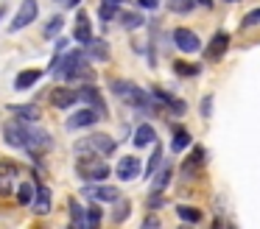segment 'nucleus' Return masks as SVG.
I'll return each mask as SVG.
<instances>
[{
    "instance_id": "obj_1",
    "label": "nucleus",
    "mask_w": 260,
    "mask_h": 229,
    "mask_svg": "<svg viewBox=\"0 0 260 229\" xmlns=\"http://www.w3.org/2000/svg\"><path fill=\"white\" fill-rule=\"evenodd\" d=\"M48 73H53L62 81H87L90 84L95 78V73L87 64V53L84 50H68V53H56L53 56V64L48 67Z\"/></svg>"
},
{
    "instance_id": "obj_2",
    "label": "nucleus",
    "mask_w": 260,
    "mask_h": 229,
    "mask_svg": "<svg viewBox=\"0 0 260 229\" xmlns=\"http://www.w3.org/2000/svg\"><path fill=\"white\" fill-rule=\"evenodd\" d=\"M112 92L118 95L126 106H132V109H137V112H151L154 115V112L162 109V106L154 101L151 92H146L143 87H137V84H132V81H112Z\"/></svg>"
},
{
    "instance_id": "obj_3",
    "label": "nucleus",
    "mask_w": 260,
    "mask_h": 229,
    "mask_svg": "<svg viewBox=\"0 0 260 229\" xmlns=\"http://www.w3.org/2000/svg\"><path fill=\"white\" fill-rule=\"evenodd\" d=\"M73 151H76V156H109L118 151V143L109 134L95 132V134H87V137L76 140Z\"/></svg>"
},
{
    "instance_id": "obj_4",
    "label": "nucleus",
    "mask_w": 260,
    "mask_h": 229,
    "mask_svg": "<svg viewBox=\"0 0 260 229\" xmlns=\"http://www.w3.org/2000/svg\"><path fill=\"white\" fill-rule=\"evenodd\" d=\"M76 173H79L81 182H104L109 176V165L101 162V156H79L76 162Z\"/></svg>"
},
{
    "instance_id": "obj_5",
    "label": "nucleus",
    "mask_w": 260,
    "mask_h": 229,
    "mask_svg": "<svg viewBox=\"0 0 260 229\" xmlns=\"http://www.w3.org/2000/svg\"><path fill=\"white\" fill-rule=\"evenodd\" d=\"M101 117H104V112L92 109V106H84V109H76L73 115L68 117V123H64V126H68L70 132H76V128H90V126H95Z\"/></svg>"
},
{
    "instance_id": "obj_6",
    "label": "nucleus",
    "mask_w": 260,
    "mask_h": 229,
    "mask_svg": "<svg viewBox=\"0 0 260 229\" xmlns=\"http://www.w3.org/2000/svg\"><path fill=\"white\" fill-rule=\"evenodd\" d=\"M171 37H174V45L182 50V53H199V50H202V39H199V34L190 31V28H185V25L174 28Z\"/></svg>"
},
{
    "instance_id": "obj_7",
    "label": "nucleus",
    "mask_w": 260,
    "mask_h": 229,
    "mask_svg": "<svg viewBox=\"0 0 260 229\" xmlns=\"http://www.w3.org/2000/svg\"><path fill=\"white\" fill-rule=\"evenodd\" d=\"M48 101H51L53 109H73L76 104H81L76 87H53L51 95H48Z\"/></svg>"
},
{
    "instance_id": "obj_8",
    "label": "nucleus",
    "mask_w": 260,
    "mask_h": 229,
    "mask_svg": "<svg viewBox=\"0 0 260 229\" xmlns=\"http://www.w3.org/2000/svg\"><path fill=\"white\" fill-rule=\"evenodd\" d=\"M3 140H6L12 148H25V140H28V123L25 120H9L3 126Z\"/></svg>"
},
{
    "instance_id": "obj_9",
    "label": "nucleus",
    "mask_w": 260,
    "mask_h": 229,
    "mask_svg": "<svg viewBox=\"0 0 260 229\" xmlns=\"http://www.w3.org/2000/svg\"><path fill=\"white\" fill-rule=\"evenodd\" d=\"M37 14H40V6H37V0H23L17 9V14H14L12 25H9V31H20V28L31 25V22L37 20Z\"/></svg>"
},
{
    "instance_id": "obj_10",
    "label": "nucleus",
    "mask_w": 260,
    "mask_h": 229,
    "mask_svg": "<svg viewBox=\"0 0 260 229\" xmlns=\"http://www.w3.org/2000/svg\"><path fill=\"white\" fill-rule=\"evenodd\" d=\"M81 193L87 195V199H92V201H107V204H115V201L120 199V190L118 187H112V184H84V190Z\"/></svg>"
},
{
    "instance_id": "obj_11",
    "label": "nucleus",
    "mask_w": 260,
    "mask_h": 229,
    "mask_svg": "<svg viewBox=\"0 0 260 229\" xmlns=\"http://www.w3.org/2000/svg\"><path fill=\"white\" fill-rule=\"evenodd\" d=\"M140 173H143V165H140V159L132 156V154L120 156V162L115 165V176H118L120 182H132V179H137Z\"/></svg>"
},
{
    "instance_id": "obj_12",
    "label": "nucleus",
    "mask_w": 260,
    "mask_h": 229,
    "mask_svg": "<svg viewBox=\"0 0 260 229\" xmlns=\"http://www.w3.org/2000/svg\"><path fill=\"white\" fill-rule=\"evenodd\" d=\"M17 176H20V165H17V162H12V159L0 162V193H3V195L12 193Z\"/></svg>"
},
{
    "instance_id": "obj_13",
    "label": "nucleus",
    "mask_w": 260,
    "mask_h": 229,
    "mask_svg": "<svg viewBox=\"0 0 260 229\" xmlns=\"http://www.w3.org/2000/svg\"><path fill=\"white\" fill-rule=\"evenodd\" d=\"M151 95H154V101H157L159 106H168L171 115H185V101H182V98H176V95L165 92L162 87H154Z\"/></svg>"
},
{
    "instance_id": "obj_14",
    "label": "nucleus",
    "mask_w": 260,
    "mask_h": 229,
    "mask_svg": "<svg viewBox=\"0 0 260 229\" xmlns=\"http://www.w3.org/2000/svg\"><path fill=\"white\" fill-rule=\"evenodd\" d=\"M226 50H230V34H226V31H215L204 53H207V59H213V61H215V59H221V56H224Z\"/></svg>"
},
{
    "instance_id": "obj_15",
    "label": "nucleus",
    "mask_w": 260,
    "mask_h": 229,
    "mask_svg": "<svg viewBox=\"0 0 260 229\" xmlns=\"http://www.w3.org/2000/svg\"><path fill=\"white\" fill-rule=\"evenodd\" d=\"M73 39L79 45H90L92 42V25H90V17L84 14V11H79V17H76V28H73Z\"/></svg>"
},
{
    "instance_id": "obj_16",
    "label": "nucleus",
    "mask_w": 260,
    "mask_h": 229,
    "mask_svg": "<svg viewBox=\"0 0 260 229\" xmlns=\"http://www.w3.org/2000/svg\"><path fill=\"white\" fill-rule=\"evenodd\" d=\"M204 159H207V151L202 148V145H193V151H190V156H187L185 162H182V173H185L187 179L193 176V173L199 171V168L204 165Z\"/></svg>"
},
{
    "instance_id": "obj_17",
    "label": "nucleus",
    "mask_w": 260,
    "mask_h": 229,
    "mask_svg": "<svg viewBox=\"0 0 260 229\" xmlns=\"http://www.w3.org/2000/svg\"><path fill=\"white\" fill-rule=\"evenodd\" d=\"M132 143H135V148H146V145H154V143H157V132H154L151 123H140V126L135 128V137H132Z\"/></svg>"
},
{
    "instance_id": "obj_18",
    "label": "nucleus",
    "mask_w": 260,
    "mask_h": 229,
    "mask_svg": "<svg viewBox=\"0 0 260 229\" xmlns=\"http://www.w3.org/2000/svg\"><path fill=\"white\" fill-rule=\"evenodd\" d=\"M79 101L87 106H92V109H98V112H104V98H101V92H98V87H92V84L79 87Z\"/></svg>"
},
{
    "instance_id": "obj_19",
    "label": "nucleus",
    "mask_w": 260,
    "mask_h": 229,
    "mask_svg": "<svg viewBox=\"0 0 260 229\" xmlns=\"http://www.w3.org/2000/svg\"><path fill=\"white\" fill-rule=\"evenodd\" d=\"M42 76H45L42 70H23V73H17V78H14V89H17V92H25V89H31Z\"/></svg>"
},
{
    "instance_id": "obj_20",
    "label": "nucleus",
    "mask_w": 260,
    "mask_h": 229,
    "mask_svg": "<svg viewBox=\"0 0 260 229\" xmlns=\"http://www.w3.org/2000/svg\"><path fill=\"white\" fill-rule=\"evenodd\" d=\"M34 212L37 215H48V212H51V190L45 187V184H40V187H37V199H34Z\"/></svg>"
},
{
    "instance_id": "obj_21",
    "label": "nucleus",
    "mask_w": 260,
    "mask_h": 229,
    "mask_svg": "<svg viewBox=\"0 0 260 229\" xmlns=\"http://www.w3.org/2000/svg\"><path fill=\"white\" fill-rule=\"evenodd\" d=\"M190 145H193L190 132H187V128H176V132H174V140H171V151H174V154H182V151L190 148Z\"/></svg>"
},
{
    "instance_id": "obj_22",
    "label": "nucleus",
    "mask_w": 260,
    "mask_h": 229,
    "mask_svg": "<svg viewBox=\"0 0 260 229\" xmlns=\"http://www.w3.org/2000/svg\"><path fill=\"white\" fill-rule=\"evenodd\" d=\"M34 199H37V190H34V184H31L28 179H23V182L17 184V204H23V207H31V204H34Z\"/></svg>"
},
{
    "instance_id": "obj_23",
    "label": "nucleus",
    "mask_w": 260,
    "mask_h": 229,
    "mask_svg": "<svg viewBox=\"0 0 260 229\" xmlns=\"http://www.w3.org/2000/svg\"><path fill=\"white\" fill-rule=\"evenodd\" d=\"M70 226L73 229H87V210H81L79 201H70Z\"/></svg>"
},
{
    "instance_id": "obj_24",
    "label": "nucleus",
    "mask_w": 260,
    "mask_h": 229,
    "mask_svg": "<svg viewBox=\"0 0 260 229\" xmlns=\"http://www.w3.org/2000/svg\"><path fill=\"white\" fill-rule=\"evenodd\" d=\"M120 25L126 28V31H137V28L146 25V20H143V14H137V11H120Z\"/></svg>"
},
{
    "instance_id": "obj_25",
    "label": "nucleus",
    "mask_w": 260,
    "mask_h": 229,
    "mask_svg": "<svg viewBox=\"0 0 260 229\" xmlns=\"http://www.w3.org/2000/svg\"><path fill=\"white\" fill-rule=\"evenodd\" d=\"M87 53H90V59H95V61H107L109 59L107 42H104V39H95V37H92V42L87 45Z\"/></svg>"
},
{
    "instance_id": "obj_26",
    "label": "nucleus",
    "mask_w": 260,
    "mask_h": 229,
    "mask_svg": "<svg viewBox=\"0 0 260 229\" xmlns=\"http://www.w3.org/2000/svg\"><path fill=\"white\" fill-rule=\"evenodd\" d=\"M176 215H179V218H182V221H185V223H190V226H193V223H199V221H202V218H204V212L199 210V207H187V204H179V207H176Z\"/></svg>"
},
{
    "instance_id": "obj_27",
    "label": "nucleus",
    "mask_w": 260,
    "mask_h": 229,
    "mask_svg": "<svg viewBox=\"0 0 260 229\" xmlns=\"http://www.w3.org/2000/svg\"><path fill=\"white\" fill-rule=\"evenodd\" d=\"M159 165H162V145L154 143V151H151V156H148V165H146V176H154Z\"/></svg>"
},
{
    "instance_id": "obj_28",
    "label": "nucleus",
    "mask_w": 260,
    "mask_h": 229,
    "mask_svg": "<svg viewBox=\"0 0 260 229\" xmlns=\"http://www.w3.org/2000/svg\"><path fill=\"white\" fill-rule=\"evenodd\" d=\"M171 176H174V168L162 165V168H159V173H157V179H154V190H157V193H162V190L171 184Z\"/></svg>"
},
{
    "instance_id": "obj_29",
    "label": "nucleus",
    "mask_w": 260,
    "mask_h": 229,
    "mask_svg": "<svg viewBox=\"0 0 260 229\" xmlns=\"http://www.w3.org/2000/svg\"><path fill=\"white\" fill-rule=\"evenodd\" d=\"M9 109L14 112V115H20V120H31V123H37L40 120V109L37 106H9Z\"/></svg>"
},
{
    "instance_id": "obj_30",
    "label": "nucleus",
    "mask_w": 260,
    "mask_h": 229,
    "mask_svg": "<svg viewBox=\"0 0 260 229\" xmlns=\"http://www.w3.org/2000/svg\"><path fill=\"white\" fill-rule=\"evenodd\" d=\"M101 221H104L101 207L90 204V207H87V229H101Z\"/></svg>"
},
{
    "instance_id": "obj_31",
    "label": "nucleus",
    "mask_w": 260,
    "mask_h": 229,
    "mask_svg": "<svg viewBox=\"0 0 260 229\" xmlns=\"http://www.w3.org/2000/svg\"><path fill=\"white\" fill-rule=\"evenodd\" d=\"M193 6H196V0H168V11H174V14H190Z\"/></svg>"
},
{
    "instance_id": "obj_32",
    "label": "nucleus",
    "mask_w": 260,
    "mask_h": 229,
    "mask_svg": "<svg viewBox=\"0 0 260 229\" xmlns=\"http://www.w3.org/2000/svg\"><path fill=\"white\" fill-rule=\"evenodd\" d=\"M129 210H132V204H129V201H126V199H118V201H115V210H112V221H115V223L126 221Z\"/></svg>"
},
{
    "instance_id": "obj_33",
    "label": "nucleus",
    "mask_w": 260,
    "mask_h": 229,
    "mask_svg": "<svg viewBox=\"0 0 260 229\" xmlns=\"http://www.w3.org/2000/svg\"><path fill=\"white\" fill-rule=\"evenodd\" d=\"M62 25H64V20L59 14L51 17V20H48V25H45V31H42V34H45V39H53L59 31H62Z\"/></svg>"
},
{
    "instance_id": "obj_34",
    "label": "nucleus",
    "mask_w": 260,
    "mask_h": 229,
    "mask_svg": "<svg viewBox=\"0 0 260 229\" xmlns=\"http://www.w3.org/2000/svg\"><path fill=\"white\" fill-rule=\"evenodd\" d=\"M174 70H176V76H199V73H202V67L199 64H187V61H176L174 64Z\"/></svg>"
},
{
    "instance_id": "obj_35",
    "label": "nucleus",
    "mask_w": 260,
    "mask_h": 229,
    "mask_svg": "<svg viewBox=\"0 0 260 229\" xmlns=\"http://www.w3.org/2000/svg\"><path fill=\"white\" fill-rule=\"evenodd\" d=\"M118 9H120V6H109V3H101V6H98V17H101L104 22H112L115 17L120 14Z\"/></svg>"
},
{
    "instance_id": "obj_36",
    "label": "nucleus",
    "mask_w": 260,
    "mask_h": 229,
    "mask_svg": "<svg viewBox=\"0 0 260 229\" xmlns=\"http://www.w3.org/2000/svg\"><path fill=\"white\" fill-rule=\"evenodd\" d=\"M257 22H260V6L252 9L246 17H243V28H252V25H257Z\"/></svg>"
},
{
    "instance_id": "obj_37",
    "label": "nucleus",
    "mask_w": 260,
    "mask_h": 229,
    "mask_svg": "<svg viewBox=\"0 0 260 229\" xmlns=\"http://www.w3.org/2000/svg\"><path fill=\"white\" fill-rule=\"evenodd\" d=\"M159 3H162V0H137V6H140V9H146V11L159 9Z\"/></svg>"
},
{
    "instance_id": "obj_38",
    "label": "nucleus",
    "mask_w": 260,
    "mask_h": 229,
    "mask_svg": "<svg viewBox=\"0 0 260 229\" xmlns=\"http://www.w3.org/2000/svg\"><path fill=\"white\" fill-rule=\"evenodd\" d=\"M210 106H213V95H204L202 98V117H210Z\"/></svg>"
},
{
    "instance_id": "obj_39",
    "label": "nucleus",
    "mask_w": 260,
    "mask_h": 229,
    "mask_svg": "<svg viewBox=\"0 0 260 229\" xmlns=\"http://www.w3.org/2000/svg\"><path fill=\"white\" fill-rule=\"evenodd\" d=\"M165 201H162V193H157V190H154L151 193V199H148V207H154V210H157V207H162Z\"/></svg>"
},
{
    "instance_id": "obj_40",
    "label": "nucleus",
    "mask_w": 260,
    "mask_h": 229,
    "mask_svg": "<svg viewBox=\"0 0 260 229\" xmlns=\"http://www.w3.org/2000/svg\"><path fill=\"white\" fill-rule=\"evenodd\" d=\"M143 229H162V226H159V221H157V218H148V221L143 223Z\"/></svg>"
},
{
    "instance_id": "obj_41",
    "label": "nucleus",
    "mask_w": 260,
    "mask_h": 229,
    "mask_svg": "<svg viewBox=\"0 0 260 229\" xmlns=\"http://www.w3.org/2000/svg\"><path fill=\"white\" fill-rule=\"evenodd\" d=\"M64 48H68V39H56V53H64Z\"/></svg>"
},
{
    "instance_id": "obj_42",
    "label": "nucleus",
    "mask_w": 260,
    "mask_h": 229,
    "mask_svg": "<svg viewBox=\"0 0 260 229\" xmlns=\"http://www.w3.org/2000/svg\"><path fill=\"white\" fill-rule=\"evenodd\" d=\"M199 6H204V9H213V0H196Z\"/></svg>"
},
{
    "instance_id": "obj_43",
    "label": "nucleus",
    "mask_w": 260,
    "mask_h": 229,
    "mask_svg": "<svg viewBox=\"0 0 260 229\" xmlns=\"http://www.w3.org/2000/svg\"><path fill=\"white\" fill-rule=\"evenodd\" d=\"M101 3H109V6H120V3H126V0H101Z\"/></svg>"
},
{
    "instance_id": "obj_44",
    "label": "nucleus",
    "mask_w": 260,
    "mask_h": 229,
    "mask_svg": "<svg viewBox=\"0 0 260 229\" xmlns=\"http://www.w3.org/2000/svg\"><path fill=\"white\" fill-rule=\"evenodd\" d=\"M64 3H68V9H76V6L81 3V0H64Z\"/></svg>"
},
{
    "instance_id": "obj_45",
    "label": "nucleus",
    "mask_w": 260,
    "mask_h": 229,
    "mask_svg": "<svg viewBox=\"0 0 260 229\" xmlns=\"http://www.w3.org/2000/svg\"><path fill=\"white\" fill-rule=\"evenodd\" d=\"M213 229H221V221H213Z\"/></svg>"
},
{
    "instance_id": "obj_46",
    "label": "nucleus",
    "mask_w": 260,
    "mask_h": 229,
    "mask_svg": "<svg viewBox=\"0 0 260 229\" xmlns=\"http://www.w3.org/2000/svg\"><path fill=\"white\" fill-rule=\"evenodd\" d=\"M226 3H241V0H226Z\"/></svg>"
},
{
    "instance_id": "obj_47",
    "label": "nucleus",
    "mask_w": 260,
    "mask_h": 229,
    "mask_svg": "<svg viewBox=\"0 0 260 229\" xmlns=\"http://www.w3.org/2000/svg\"><path fill=\"white\" fill-rule=\"evenodd\" d=\"M0 17H3V6H0Z\"/></svg>"
}]
</instances>
